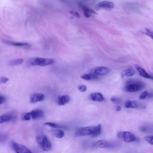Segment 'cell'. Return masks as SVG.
<instances>
[{"label":"cell","mask_w":153,"mask_h":153,"mask_svg":"<svg viewBox=\"0 0 153 153\" xmlns=\"http://www.w3.org/2000/svg\"><path fill=\"white\" fill-rule=\"evenodd\" d=\"M144 33L152 39V32L150 29L148 28H146Z\"/></svg>","instance_id":"27"},{"label":"cell","mask_w":153,"mask_h":153,"mask_svg":"<svg viewBox=\"0 0 153 153\" xmlns=\"http://www.w3.org/2000/svg\"><path fill=\"white\" fill-rule=\"evenodd\" d=\"M44 125L47 126L51 127L54 128H61L60 126L52 122H47L45 123Z\"/></svg>","instance_id":"22"},{"label":"cell","mask_w":153,"mask_h":153,"mask_svg":"<svg viewBox=\"0 0 153 153\" xmlns=\"http://www.w3.org/2000/svg\"><path fill=\"white\" fill-rule=\"evenodd\" d=\"M1 41L6 44L16 46L24 47L29 46V44L27 43L13 42L4 39H2Z\"/></svg>","instance_id":"14"},{"label":"cell","mask_w":153,"mask_h":153,"mask_svg":"<svg viewBox=\"0 0 153 153\" xmlns=\"http://www.w3.org/2000/svg\"><path fill=\"white\" fill-rule=\"evenodd\" d=\"M144 87L145 85L143 82L138 81L131 80H128L126 82L123 90L127 92H136L142 90Z\"/></svg>","instance_id":"2"},{"label":"cell","mask_w":153,"mask_h":153,"mask_svg":"<svg viewBox=\"0 0 153 153\" xmlns=\"http://www.w3.org/2000/svg\"><path fill=\"white\" fill-rule=\"evenodd\" d=\"M138 106L137 103L133 100H128L125 103V106L127 108H134Z\"/></svg>","instance_id":"18"},{"label":"cell","mask_w":153,"mask_h":153,"mask_svg":"<svg viewBox=\"0 0 153 153\" xmlns=\"http://www.w3.org/2000/svg\"><path fill=\"white\" fill-rule=\"evenodd\" d=\"M79 90L81 92H84L87 89L86 86L84 85H82L80 86L78 88Z\"/></svg>","instance_id":"29"},{"label":"cell","mask_w":153,"mask_h":153,"mask_svg":"<svg viewBox=\"0 0 153 153\" xmlns=\"http://www.w3.org/2000/svg\"><path fill=\"white\" fill-rule=\"evenodd\" d=\"M31 117L30 112H27L23 115L22 116V119L24 120H30Z\"/></svg>","instance_id":"25"},{"label":"cell","mask_w":153,"mask_h":153,"mask_svg":"<svg viewBox=\"0 0 153 153\" xmlns=\"http://www.w3.org/2000/svg\"><path fill=\"white\" fill-rule=\"evenodd\" d=\"M135 73V71L133 69L128 68L123 71L122 73V76H131L133 75Z\"/></svg>","instance_id":"20"},{"label":"cell","mask_w":153,"mask_h":153,"mask_svg":"<svg viewBox=\"0 0 153 153\" xmlns=\"http://www.w3.org/2000/svg\"><path fill=\"white\" fill-rule=\"evenodd\" d=\"M134 66L140 76L145 78L152 79L153 77L149 74L144 69L137 65L135 64Z\"/></svg>","instance_id":"11"},{"label":"cell","mask_w":153,"mask_h":153,"mask_svg":"<svg viewBox=\"0 0 153 153\" xmlns=\"http://www.w3.org/2000/svg\"><path fill=\"white\" fill-rule=\"evenodd\" d=\"M109 71L110 70L108 68L103 66L95 67L91 70V73L100 75L106 74L109 73Z\"/></svg>","instance_id":"8"},{"label":"cell","mask_w":153,"mask_h":153,"mask_svg":"<svg viewBox=\"0 0 153 153\" xmlns=\"http://www.w3.org/2000/svg\"><path fill=\"white\" fill-rule=\"evenodd\" d=\"M117 137L120 140L126 142H133L136 139L134 134L128 131H119L117 134Z\"/></svg>","instance_id":"4"},{"label":"cell","mask_w":153,"mask_h":153,"mask_svg":"<svg viewBox=\"0 0 153 153\" xmlns=\"http://www.w3.org/2000/svg\"><path fill=\"white\" fill-rule=\"evenodd\" d=\"M46 59L35 57L30 59L28 61L29 65L31 66L39 65L43 66L46 65Z\"/></svg>","instance_id":"7"},{"label":"cell","mask_w":153,"mask_h":153,"mask_svg":"<svg viewBox=\"0 0 153 153\" xmlns=\"http://www.w3.org/2000/svg\"><path fill=\"white\" fill-rule=\"evenodd\" d=\"M5 98L4 96L2 95H0V105L5 101Z\"/></svg>","instance_id":"32"},{"label":"cell","mask_w":153,"mask_h":153,"mask_svg":"<svg viewBox=\"0 0 153 153\" xmlns=\"http://www.w3.org/2000/svg\"><path fill=\"white\" fill-rule=\"evenodd\" d=\"M93 146L96 148H112L114 146V144L104 140H100L95 142Z\"/></svg>","instance_id":"6"},{"label":"cell","mask_w":153,"mask_h":153,"mask_svg":"<svg viewBox=\"0 0 153 153\" xmlns=\"http://www.w3.org/2000/svg\"><path fill=\"white\" fill-rule=\"evenodd\" d=\"M111 100L112 102L116 103H119L121 101L120 99L115 97H112L111 99Z\"/></svg>","instance_id":"30"},{"label":"cell","mask_w":153,"mask_h":153,"mask_svg":"<svg viewBox=\"0 0 153 153\" xmlns=\"http://www.w3.org/2000/svg\"><path fill=\"white\" fill-rule=\"evenodd\" d=\"M101 130V126L100 124L97 126H90L79 128L76 131L75 134L77 136H90L95 137L99 135Z\"/></svg>","instance_id":"1"},{"label":"cell","mask_w":153,"mask_h":153,"mask_svg":"<svg viewBox=\"0 0 153 153\" xmlns=\"http://www.w3.org/2000/svg\"><path fill=\"white\" fill-rule=\"evenodd\" d=\"M4 119L1 116H0V124L4 123Z\"/></svg>","instance_id":"34"},{"label":"cell","mask_w":153,"mask_h":153,"mask_svg":"<svg viewBox=\"0 0 153 153\" xmlns=\"http://www.w3.org/2000/svg\"><path fill=\"white\" fill-rule=\"evenodd\" d=\"M70 100V98L68 96L63 95L58 97L57 102L58 105H62L68 103Z\"/></svg>","instance_id":"16"},{"label":"cell","mask_w":153,"mask_h":153,"mask_svg":"<svg viewBox=\"0 0 153 153\" xmlns=\"http://www.w3.org/2000/svg\"><path fill=\"white\" fill-rule=\"evenodd\" d=\"M97 7L101 9L106 10H110L114 7V4L112 2L105 1H101L98 4Z\"/></svg>","instance_id":"9"},{"label":"cell","mask_w":153,"mask_h":153,"mask_svg":"<svg viewBox=\"0 0 153 153\" xmlns=\"http://www.w3.org/2000/svg\"><path fill=\"white\" fill-rule=\"evenodd\" d=\"M82 10L84 15L86 17H90L92 14H97L93 10L85 7H82Z\"/></svg>","instance_id":"17"},{"label":"cell","mask_w":153,"mask_h":153,"mask_svg":"<svg viewBox=\"0 0 153 153\" xmlns=\"http://www.w3.org/2000/svg\"><path fill=\"white\" fill-rule=\"evenodd\" d=\"M55 135L57 138H61L64 136L65 133L62 130L60 129H58L55 131Z\"/></svg>","instance_id":"21"},{"label":"cell","mask_w":153,"mask_h":153,"mask_svg":"<svg viewBox=\"0 0 153 153\" xmlns=\"http://www.w3.org/2000/svg\"><path fill=\"white\" fill-rule=\"evenodd\" d=\"M30 113L31 117L33 119H36L42 118L44 116L43 111L40 109L32 110Z\"/></svg>","instance_id":"13"},{"label":"cell","mask_w":153,"mask_h":153,"mask_svg":"<svg viewBox=\"0 0 153 153\" xmlns=\"http://www.w3.org/2000/svg\"><path fill=\"white\" fill-rule=\"evenodd\" d=\"M145 139L150 144H153V136L149 135L145 137Z\"/></svg>","instance_id":"26"},{"label":"cell","mask_w":153,"mask_h":153,"mask_svg":"<svg viewBox=\"0 0 153 153\" xmlns=\"http://www.w3.org/2000/svg\"><path fill=\"white\" fill-rule=\"evenodd\" d=\"M36 140L37 143L43 150L48 151L51 149V143L45 135H37L36 137Z\"/></svg>","instance_id":"3"},{"label":"cell","mask_w":153,"mask_h":153,"mask_svg":"<svg viewBox=\"0 0 153 153\" xmlns=\"http://www.w3.org/2000/svg\"><path fill=\"white\" fill-rule=\"evenodd\" d=\"M23 62V59L19 58L13 59L10 61L8 63L9 65L11 66L19 65L22 64Z\"/></svg>","instance_id":"19"},{"label":"cell","mask_w":153,"mask_h":153,"mask_svg":"<svg viewBox=\"0 0 153 153\" xmlns=\"http://www.w3.org/2000/svg\"><path fill=\"white\" fill-rule=\"evenodd\" d=\"M11 146L15 153H33L25 146L20 143L12 142Z\"/></svg>","instance_id":"5"},{"label":"cell","mask_w":153,"mask_h":153,"mask_svg":"<svg viewBox=\"0 0 153 153\" xmlns=\"http://www.w3.org/2000/svg\"><path fill=\"white\" fill-rule=\"evenodd\" d=\"M121 109V107L120 106H117L116 108V110L117 111H120Z\"/></svg>","instance_id":"33"},{"label":"cell","mask_w":153,"mask_h":153,"mask_svg":"<svg viewBox=\"0 0 153 153\" xmlns=\"http://www.w3.org/2000/svg\"><path fill=\"white\" fill-rule=\"evenodd\" d=\"M81 77L83 79L86 80L92 79V76L90 73L88 74H85L82 76Z\"/></svg>","instance_id":"23"},{"label":"cell","mask_w":153,"mask_h":153,"mask_svg":"<svg viewBox=\"0 0 153 153\" xmlns=\"http://www.w3.org/2000/svg\"><path fill=\"white\" fill-rule=\"evenodd\" d=\"M149 94L146 91L142 92L139 96V98L141 100H144L146 97L149 95Z\"/></svg>","instance_id":"24"},{"label":"cell","mask_w":153,"mask_h":153,"mask_svg":"<svg viewBox=\"0 0 153 153\" xmlns=\"http://www.w3.org/2000/svg\"><path fill=\"white\" fill-rule=\"evenodd\" d=\"M70 13L71 14L76 16L78 18H80V16L79 14L76 11H70Z\"/></svg>","instance_id":"31"},{"label":"cell","mask_w":153,"mask_h":153,"mask_svg":"<svg viewBox=\"0 0 153 153\" xmlns=\"http://www.w3.org/2000/svg\"><path fill=\"white\" fill-rule=\"evenodd\" d=\"M9 80V79L7 77L2 76L0 78V83L4 84L7 82Z\"/></svg>","instance_id":"28"},{"label":"cell","mask_w":153,"mask_h":153,"mask_svg":"<svg viewBox=\"0 0 153 153\" xmlns=\"http://www.w3.org/2000/svg\"><path fill=\"white\" fill-rule=\"evenodd\" d=\"M45 96L43 94L40 93H37L31 96L30 102L31 103H34L43 100Z\"/></svg>","instance_id":"12"},{"label":"cell","mask_w":153,"mask_h":153,"mask_svg":"<svg viewBox=\"0 0 153 153\" xmlns=\"http://www.w3.org/2000/svg\"><path fill=\"white\" fill-rule=\"evenodd\" d=\"M90 98L93 101L101 102L103 101L104 98L102 95L99 92H94L90 95Z\"/></svg>","instance_id":"15"},{"label":"cell","mask_w":153,"mask_h":153,"mask_svg":"<svg viewBox=\"0 0 153 153\" xmlns=\"http://www.w3.org/2000/svg\"><path fill=\"white\" fill-rule=\"evenodd\" d=\"M4 122L12 121L16 119L17 112L14 111L9 112L2 115Z\"/></svg>","instance_id":"10"}]
</instances>
